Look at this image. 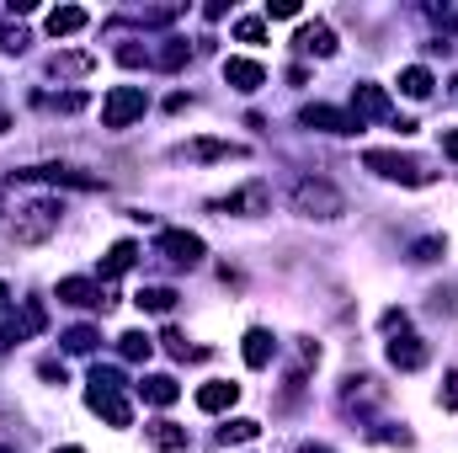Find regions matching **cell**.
I'll return each instance as SVG.
<instances>
[{
    "label": "cell",
    "mask_w": 458,
    "mask_h": 453,
    "mask_svg": "<svg viewBox=\"0 0 458 453\" xmlns=\"http://www.w3.org/2000/svg\"><path fill=\"white\" fill-rule=\"evenodd\" d=\"M160 256L165 261H176V267H198L203 261V235H192V229H160Z\"/></svg>",
    "instance_id": "6"
},
{
    "label": "cell",
    "mask_w": 458,
    "mask_h": 453,
    "mask_svg": "<svg viewBox=\"0 0 458 453\" xmlns=\"http://www.w3.org/2000/svg\"><path fill=\"white\" fill-rule=\"evenodd\" d=\"M0 48H5V54H21V48H27V32H21V27H16V32H5V38H0Z\"/></svg>",
    "instance_id": "35"
},
{
    "label": "cell",
    "mask_w": 458,
    "mask_h": 453,
    "mask_svg": "<svg viewBox=\"0 0 458 453\" xmlns=\"http://www.w3.org/2000/svg\"><path fill=\"white\" fill-rule=\"evenodd\" d=\"M97 331H91V326H75V331H64V346H70V352H91V346H97Z\"/></svg>",
    "instance_id": "31"
},
{
    "label": "cell",
    "mask_w": 458,
    "mask_h": 453,
    "mask_svg": "<svg viewBox=\"0 0 458 453\" xmlns=\"http://www.w3.org/2000/svg\"><path fill=\"white\" fill-rule=\"evenodd\" d=\"M133 304L149 310V315H165V310H176V288H139Z\"/></svg>",
    "instance_id": "25"
},
{
    "label": "cell",
    "mask_w": 458,
    "mask_h": 453,
    "mask_svg": "<svg viewBox=\"0 0 458 453\" xmlns=\"http://www.w3.org/2000/svg\"><path fill=\"white\" fill-rule=\"evenodd\" d=\"M304 54H320V59H331L336 54V32L326 27V21H310V27H299V38H293Z\"/></svg>",
    "instance_id": "14"
},
{
    "label": "cell",
    "mask_w": 458,
    "mask_h": 453,
    "mask_svg": "<svg viewBox=\"0 0 458 453\" xmlns=\"http://www.w3.org/2000/svg\"><path fill=\"white\" fill-rule=\"evenodd\" d=\"M234 400H240V384H229V379H214L198 389V411H229Z\"/></svg>",
    "instance_id": "17"
},
{
    "label": "cell",
    "mask_w": 458,
    "mask_h": 453,
    "mask_svg": "<svg viewBox=\"0 0 458 453\" xmlns=\"http://www.w3.org/2000/svg\"><path fill=\"white\" fill-rule=\"evenodd\" d=\"M240 352H245V363H250V368H267V363H272V352H277V341H272V331L250 326V331H245V346H240Z\"/></svg>",
    "instance_id": "18"
},
{
    "label": "cell",
    "mask_w": 458,
    "mask_h": 453,
    "mask_svg": "<svg viewBox=\"0 0 458 453\" xmlns=\"http://www.w3.org/2000/svg\"><path fill=\"white\" fill-rule=\"evenodd\" d=\"M54 453H86V449H54Z\"/></svg>",
    "instance_id": "44"
},
{
    "label": "cell",
    "mask_w": 458,
    "mask_h": 453,
    "mask_svg": "<svg viewBox=\"0 0 458 453\" xmlns=\"http://www.w3.org/2000/svg\"><path fill=\"white\" fill-rule=\"evenodd\" d=\"M59 107H64V113H81V107H86V97H81V91H70V97H59Z\"/></svg>",
    "instance_id": "39"
},
{
    "label": "cell",
    "mask_w": 458,
    "mask_h": 453,
    "mask_svg": "<svg viewBox=\"0 0 458 453\" xmlns=\"http://www.w3.org/2000/svg\"><path fill=\"white\" fill-rule=\"evenodd\" d=\"M267 203H272V198H267V187H261V182H250V187H240V192L219 198L214 209H219V214H245V219H256V214H267Z\"/></svg>",
    "instance_id": "11"
},
{
    "label": "cell",
    "mask_w": 458,
    "mask_h": 453,
    "mask_svg": "<svg viewBox=\"0 0 458 453\" xmlns=\"http://www.w3.org/2000/svg\"><path fill=\"white\" fill-rule=\"evenodd\" d=\"M38 373H43V379H59V384H64V363H54V357H43V363H38Z\"/></svg>",
    "instance_id": "37"
},
{
    "label": "cell",
    "mask_w": 458,
    "mask_h": 453,
    "mask_svg": "<svg viewBox=\"0 0 458 453\" xmlns=\"http://www.w3.org/2000/svg\"><path fill=\"white\" fill-rule=\"evenodd\" d=\"M86 21H91V16H86L81 5H54V11H48V32H54V38H70V32H81Z\"/></svg>",
    "instance_id": "22"
},
{
    "label": "cell",
    "mask_w": 458,
    "mask_h": 453,
    "mask_svg": "<svg viewBox=\"0 0 458 453\" xmlns=\"http://www.w3.org/2000/svg\"><path fill=\"white\" fill-rule=\"evenodd\" d=\"M187 155L192 160H245L250 150L245 144H229V139H198V144H187Z\"/></svg>",
    "instance_id": "15"
},
{
    "label": "cell",
    "mask_w": 458,
    "mask_h": 453,
    "mask_svg": "<svg viewBox=\"0 0 458 453\" xmlns=\"http://www.w3.org/2000/svg\"><path fill=\"white\" fill-rule=\"evenodd\" d=\"M144 107H149V97L139 86H113L107 102H102V128H128V123L144 117Z\"/></svg>",
    "instance_id": "5"
},
{
    "label": "cell",
    "mask_w": 458,
    "mask_h": 453,
    "mask_svg": "<svg viewBox=\"0 0 458 453\" xmlns=\"http://www.w3.org/2000/svg\"><path fill=\"white\" fill-rule=\"evenodd\" d=\"M304 128H320V133H357V117L352 113H336V107H326V102H310L304 113H299Z\"/></svg>",
    "instance_id": "10"
},
{
    "label": "cell",
    "mask_w": 458,
    "mask_h": 453,
    "mask_svg": "<svg viewBox=\"0 0 458 453\" xmlns=\"http://www.w3.org/2000/svg\"><path fill=\"white\" fill-rule=\"evenodd\" d=\"M384 352H389V363H394L400 373H416V368H427V341H421V337H405V331H400V337L389 341Z\"/></svg>",
    "instance_id": "12"
},
{
    "label": "cell",
    "mask_w": 458,
    "mask_h": 453,
    "mask_svg": "<svg viewBox=\"0 0 458 453\" xmlns=\"http://www.w3.org/2000/svg\"><path fill=\"white\" fill-rule=\"evenodd\" d=\"M165 352H171V357H187V337H182V331H165Z\"/></svg>",
    "instance_id": "34"
},
{
    "label": "cell",
    "mask_w": 458,
    "mask_h": 453,
    "mask_svg": "<svg viewBox=\"0 0 458 453\" xmlns=\"http://www.w3.org/2000/svg\"><path fill=\"white\" fill-rule=\"evenodd\" d=\"M59 214H64V209H59L54 198H38V203H27V209L11 219V240H16V245H43V240L59 229Z\"/></svg>",
    "instance_id": "3"
},
{
    "label": "cell",
    "mask_w": 458,
    "mask_h": 453,
    "mask_svg": "<svg viewBox=\"0 0 458 453\" xmlns=\"http://www.w3.org/2000/svg\"><path fill=\"white\" fill-rule=\"evenodd\" d=\"M384 331H405V310H384Z\"/></svg>",
    "instance_id": "38"
},
{
    "label": "cell",
    "mask_w": 458,
    "mask_h": 453,
    "mask_svg": "<svg viewBox=\"0 0 458 453\" xmlns=\"http://www.w3.org/2000/svg\"><path fill=\"white\" fill-rule=\"evenodd\" d=\"M267 16L288 21V16H299V0H267Z\"/></svg>",
    "instance_id": "32"
},
{
    "label": "cell",
    "mask_w": 458,
    "mask_h": 453,
    "mask_svg": "<svg viewBox=\"0 0 458 453\" xmlns=\"http://www.w3.org/2000/svg\"><path fill=\"white\" fill-rule=\"evenodd\" d=\"M432 86H437V75H432L427 64H411V70H400V91H405L411 102H427V97H432Z\"/></svg>",
    "instance_id": "19"
},
{
    "label": "cell",
    "mask_w": 458,
    "mask_h": 453,
    "mask_svg": "<svg viewBox=\"0 0 458 453\" xmlns=\"http://www.w3.org/2000/svg\"><path fill=\"white\" fill-rule=\"evenodd\" d=\"M443 155H448V160H458V128H448V133H443Z\"/></svg>",
    "instance_id": "40"
},
{
    "label": "cell",
    "mask_w": 458,
    "mask_h": 453,
    "mask_svg": "<svg viewBox=\"0 0 458 453\" xmlns=\"http://www.w3.org/2000/svg\"><path fill=\"white\" fill-rule=\"evenodd\" d=\"M86 406L97 411V416H107L113 427H128L133 422V411H128V400H123V373L117 368H91V379H86Z\"/></svg>",
    "instance_id": "1"
},
{
    "label": "cell",
    "mask_w": 458,
    "mask_h": 453,
    "mask_svg": "<svg viewBox=\"0 0 458 453\" xmlns=\"http://www.w3.org/2000/svg\"><path fill=\"white\" fill-rule=\"evenodd\" d=\"M144 438H149V449H160V453H182L187 449V427H176V422H149Z\"/></svg>",
    "instance_id": "16"
},
{
    "label": "cell",
    "mask_w": 458,
    "mask_h": 453,
    "mask_svg": "<svg viewBox=\"0 0 458 453\" xmlns=\"http://www.w3.org/2000/svg\"><path fill=\"white\" fill-rule=\"evenodd\" d=\"M448 411H458V373H448V384H443V395H437Z\"/></svg>",
    "instance_id": "36"
},
{
    "label": "cell",
    "mask_w": 458,
    "mask_h": 453,
    "mask_svg": "<svg viewBox=\"0 0 458 453\" xmlns=\"http://www.w3.org/2000/svg\"><path fill=\"white\" fill-rule=\"evenodd\" d=\"M299 453H331V449H320V443H304V449H299Z\"/></svg>",
    "instance_id": "41"
},
{
    "label": "cell",
    "mask_w": 458,
    "mask_h": 453,
    "mask_svg": "<svg viewBox=\"0 0 458 453\" xmlns=\"http://www.w3.org/2000/svg\"><path fill=\"white\" fill-rule=\"evenodd\" d=\"M250 438H261V422H250V416H234L219 432V443H250Z\"/></svg>",
    "instance_id": "27"
},
{
    "label": "cell",
    "mask_w": 458,
    "mask_h": 453,
    "mask_svg": "<svg viewBox=\"0 0 458 453\" xmlns=\"http://www.w3.org/2000/svg\"><path fill=\"white\" fill-rule=\"evenodd\" d=\"M48 70H54L59 81H81V75H91V70H97V59H91V54H54V59H48Z\"/></svg>",
    "instance_id": "23"
},
{
    "label": "cell",
    "mask_w": 458,
    "mask_h": 453,
    "mask_svg": "<svg viewBox=\"0 0 458 453\" xmlns=\"http://www.w3.org/2000/svg\"><path fill=\"white\" fill-rule=\"evenodd\" d=\"M59 304H75V310H107V294H102V283H91V278H64V283H59Z\"/></svg>",
    "instance_id": "8"
},
{
    "label": "cell",
    "mask_w": 458,
    "mask_h": 453,
    "mask_svg": "<svg viewBox=\"0 0 458 453\" xmlns=\"http://www.w3.org/2000/svg\"><path fill=\"white\" fill-rule=\"evenodd\" d=\"M5 128H11V117H5V113H0V133H5Z\"/></svg>",
    "instance_id": "43"
},
{
    "label": "cell",
    "mask_w": 458,
    "mask_h": 453,
    "mask_svg": "<svg viewBox=\"0 0 458 453\" xmlns=\"http://www.w3.org/2000/svg\"><path fill=\"white\" fill-rule=\"evenodd\" d=\"M352 117H357V128H362L368 117H389V91H384V86H373V81L352 86Z\"/></svg>",
    "instance_id": "9"
},
{
    "label": "cell",
    "mask_w": 458,
    "mask_h": 453,
    "mask_svg": "<svg viewBox=\"0 0 458 453\" xmlns=\"http://www.w3.org/2000/svg\"><path fill=\"white\" fill-rule=\"evenodd\" d=\"M234 38H240V43H261V38H267V21H261V16H240V21H234Z\"/></svg>",
    "instance_id": "29"
},
{
    "label": "cell",
    "mask_w": 458,
    "mask_h": 453,
    "mask_svg": "<svg viewBox=\"0 0 458 453\" xmlns=\"http://www.w3.org/2000/svg\"><path fill=\"white\" fill-rule=\"evenodd\" d=\"M443 251H448V240H443V235H427V240L411 245V261H437Z\"/></svg>",
    "instance_id": "28"
},
{
    "label": "cell",
    "mask_w": 458,
    "mask_h": 453,
    "mask_svg": "<svg viewBox=\"0 0 458 453\" xmlns=\"http://www.w3.org/2000/svg\"><path fill=\"white\" fill-rule=\"evenodd\" d=\"M293 214H304V219H342L346 198L326 182V176H304V182L293 187Z\"/></svg>",
    "instance_id": "2"
},
{
    "label": "cell",
    "mask_w": 458,
    "mask_h": 453,
    "mask_svg": "<svg viewBox=\"0 0 458 453\" xmlns=\"http://www.w3.org/2000/svg\"><path fill=\"white\" fill-rule=\"evenodd\" d=\"M225 81L234 91H261L267 86V70L256 59H225Z\"/></svg>",
    "instance_id": "13"
},
{
    "label": "cell",
    "mask_w": 458,
    "mask_h": 453,
    "mask_svg": "<svg viewBox=\"0 0 458 453\" xmlns=\"http://www.w3.org/2000/svg\"><path fill=\"white\" fill-rule=\"evenodd\" d=\"M0 453H16V449H0Z\"/></svg>",
    "instance_id": "45"
},
{
    "label": "cell",
    "mask_w": 458,
    "mask_h": 453,
    "mask_svg": "<svg viewBox=\"0 0 458 453\" xmlns=\"http://www.w3.org/2000/svg\"><path fill=\"white\" fill-rule=\"evenodd\" d=\"M133 261H139V245H133V240H117L113 251L102 256V278H123Z\"/></svg>",
    "instance_id": "24"
},
{
    "label": "cell",
    "mask_w": 458,
    "mask_h": 453,
    "mask_svg": "<svg viewBox=\"0 0 458 453\" xmlns=\"http://www.w3.org/2000/svg\"><path fill=\"white\" fill-rule=\"evenodd\" d=\"M139 395H144L149 406H176V395H182V384H176L171 373H149V379L139 384Z\"/></svg>",
    "instance_id": "21"
},
{
    "label": "cell",
    "mask_w": 458,
    "mask_h": 453,
    "mask_svg": "<svg viewBox=\"0 0 458 453\" xmlns=\"http://www.w3.org/2000/svg\"><path fill=\"white\" fill-rule=\"evenodd\" d=\"M5 299H11V294H5V283H0V310H5Z\"/></svg>",
    "instance_id": "42"
},
{
    "label": "cell",
    "mask_w": 458,
    "mask_h": 453,
    "mask_svg": "<svg viewBox=\"0 0 458 453\" xmlns=\"http://www.w3.org/2000/svg\"><path fill=\"white\" fill-rule=\"evenodd\" d=\"M117 64H128V70L144 64V48H139V43H123V48H117Z\"/></svg>",
    "instance_id": "33"
},
{
    "label": "cell",
    "mask_w": 458,
    "mask_h": 453,
    "mask_svg": "<svg viewBox=\"0 0 458 453\" xmlns=\"http://www.w3.org/2000/svg\"><path fill=\"white\" fill-rule=\"evenodd\" d=\"M362 166H368L373 176H384V182H405V187H427V182H432V171H427L421 160L400 155V150H368Z\"/></svg>",
    "instance_id": "4"
},
{
    "label": "cell",
    "mask_w": 458,
    "mask_h": 453,
    "mask_svg": "<svg viewBox=\"0 0 458 453\" xmlns=\"http://www.w3.org/2000/svg\"><path fill=\"white\" fill-rule=\"evenodd\" d=\"M27 182H64V187H97V176H81V171H70V166H32V171H21Z\"/></svg>",
    "instance_id": "20"
},
{
    "label": "cell",
    "mask_w": 458,
    "mask_h": 453,
    "mask_svg": "<svg viewBox=\"0 0 458 453\" xmlns=\"http://www.w3.org/2000/svg\"><path fill=\"white\" fill-rule=\"evenodd\" d=\"M155 64H160V70H182V64H187V43H165V48L155 54Z\"/></svg>",
    "instance_id": "30"
},
{
    "label": "cell",
    "mask_w": 458,
    "mask_h": 453,
    "mask_svg": "<svg viewBox=\"0 0 458 453\" xmlns=\"http://www.w3.org/2000/svg\"><path fill=\"white\" fill-rule=\"evenodd\" d=\"M117 352H123L128 363H144V357L155 352V341L144 337V331H128V337H117Z\"/></svg>",
    "instance_id": "26"
},
{
    "label": "cell",
    "mask_w": 458,
    "mask_h": 453,
    "mask_svg": "<svg viewBox=\"0 0 458 453\" xmlns=\"http://www.w3.org/2000/svg\"><path fill=\"white\" fill-rule=\"evenodd\" d=\"M43 326H48V310H43L38 299H27V304H21V310L5 321V341H11V346H16V341H32Z\"/></svg>",
    "instance_id": "7"
}]
</instances>
